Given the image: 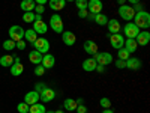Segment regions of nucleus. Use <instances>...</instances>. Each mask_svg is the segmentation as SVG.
Wrapping results in <instances>:
<instances>
[{
	"label": "nucleus",
	"mask_w": 150,
	"mask_h": 113,
	"mask_svg": "<svg viewBox=\"0 0 150 113\" xmlns=\"http://www.w3.org/2000/svg\"><path fill=\"white\" fill-rule=\"evenodd\" d=\"M126 68L131 71H138L141 68V60L138 57H129L126 60Z\"/></svg>",
	"instance_id": "obj_15"
},
{
	"label": "nucleus",
	"mask_w": 150,
	"mask_h": 113,
	"mask_svg": "<svg viewBox=\"0 0 150 113\" xmlns=\"http://www.w3.org/2000/svg\"><path fill=\"white\" fill-rule=\"evenodd\" d=\"M33 30L36 33H47L48 30V26H47V23L42 20V17L39 14H36L35 17V23H33Z\"/></svg>",
	"instance_id": "obj_7"
},
{
	"label": "nucleus",
	"mask_w": 150,
	"mask_h": 113,
	"mask_svg": "<svg viewBox=\"0 0 150 113\" xmlns=\"http://www.w3.org/2000/svg\"><path fill=\"white\" fill-rule=\"evenodd\" d=\"M134 24L137 27H138L140 30L141 29H149L150 27V14L146 11H141V12H137L135 17H134Z\"/></svg>",
	"instance_id": "obj_1"
},
{
	"label": "nucleus",
	"mask_w": 150,
	"mask_h": 113,
	"mask_svg": "<svg viewBox=\"0 0 150 113\" xmlns=\"http://www.w3.org/2000/svg\"><path fill=\"white\" fill-rule=\"evenodd\" d=\"M117 3L122 6V5H126V0H117Z\"/></svg>",
	"instance_id": "obj_47"
},
{
	"label": "nucleus",
	"mask_w": 150,
	"mask_h": 113,
	"mask_svg": "<svg viewBox=\"0 0 150 113\" xmlns=\"http://www.w3.org/2000/svg\"><path fill=\"white\" fill-rule=\"evenodd\" d=\"M65 2H75V0H65Z\"/></svg>",
	"instance_id": "obj_51"
},
{
	"label": "nucleus",
	"mask_w": 150,
	"mask_h": 113,
	"mask_svg": "<svg viewBox=\"0 0 150 113\" xmlns=\"http://www.w3.org/2000/svg\"><path fill=\"white\" fill-rule=\"evenodd\" d=\"M75 112H77V113H87V107L83 106V104H78L77 109H75Z\"/></svg>",
	"instance_id": "obj_39"
},
{
	"label": "nucleus",
	"mask_w": 150,
	"mask_h": 113,
	"mask_svg": "<svg viewBox=\"0 0 150 113\" xmlns=\"http://www.w3.org/2000/svg\"><path fill=\"white\" fill-rule=\"evenodd\" d=\"M123 32H125V35H126V38L128 39H135L137 38V35H138L141 30L135 26L134 23H131V21H128L126 24H125V27H123Z\"/></svg>",
	"instance_id": "obj_5"
},
{
	"label": "nucleus",
	"mask_w": 150,
	"mask_h": 113,
	"mask_svg": "<svg viewBox=\"0 0 150 113\" xmlns=\"http://www.w3.org/2000/svg\"><path fill=\"white\" fill-rule=\"evenodd\" d=\"M38 101H39V92H36V91H30V92H27L26 95H24V103H27L29 106L36 104Z\"/></svg>",
	"instance_id": "obj_13"
},
{
	"label": "nucleus",
	"mask_w": 150,
	"mask_h": 113,
	"mask_svg": "<svg viewBox=\"0 0 150 113\" xmlns=\"http://www.w3.org/2000/svg\"><path fill=\"white\" fill-rule=\"evenodd\" d=\"M3 48H5V50H9V51H11V50H14V48H15V41L6 39V41L3 42Z\"/></svg>",
	"instance_id": "obj_33"
},
{
	"label": "nucleus",
	"mask_w": 150,
	"mask_h": 113,
	"mask_svg": "<svg viewBox=\"0 0 150 113\" xmlns=\"http://www.w3.org/2000/svg\"><path fill=\"white\" fill-rule=\"evenodd\" d=\"M129 54H131V53H128V50L123 48V47L117 50V57L122 59V60H128V59H129Z\"/></svg>",
	"instance_id": "obj_30"
},
{
	"label": "nucleus",
	"mask_w": 150,
	"mask_h": 113,
	"mask_svg": "<svg viewBox=\"0 0 150 113\" xmlns=\"http://www.w3.org/2000/svg\"><path fill=\"white\" fill-rule=\"evenodd\" d=\"M107 27H108L110 35H112V33H119V32H120V29H122L120 23H119L117 20H108V23H107Z\"/></svg>",
	"instance_id": "obj_19"
},
{
	"label": "nucleus",
	"mask_w": 150,
	"mask_h": 113,
	"mask_svg": "<svg viewBox=\"0 0 150 113\" xmlns=\"http://www.w3.org/2000/svg\"><path fill=\"white\" fill-rule=\"evenodd\" d=\"M110 44H111L112 48L119 50V48H122L123 44H125V38H123L120 33H112V35H110Z\"/></svg>",
	"instance_id": "obj_11"
},
{
	"label": "nucleus",
	"mask_w": 150,
	"mask_h": 113,
	"mask_svg": "<svg viewBox=\"0 0 150 113\" xmlns=\"http://www.w3.org/2000/svg\"><path fill=\"white\" fill-rule=\"evenodd\" d=\"M126 2H129L131 5H137V3H140V0H126Z\"/></svg>",
	"instance_id": "obj_46"
},
{
	"label": "nucleus",
	"mask_w": 150,
	"mask_h": 113,
	"mask_svg": "<svg viewBox=\"0 0 150 113\" xmlns=\"http://www.w3.org/2000/svg\"><path fill=\"white\" fill-rule=\"evenodd\" d=\"M35 6H36L35 0H23V2H21V9L24 12H33Z\"/></svg>",
	"instance_id": "obj_24"
},
{
	"label": "nucleus",
	"mask_w": 150,
	"mask_h": 113,
	"mask_svg": "<svg viewBox=\"0 0 150 113\" xmlns=\"http://www.w3.org/2000/svg\"><path fill=\"white\" fill-rule=\"evenodd\" d=\"M50 26H51V29L56 33H62L63 32V20H62V17L59 14H54L50 18Z\"/></svg>",
	"instance_id": "obj_6"
},
{
	"label": "nucleus",
	"mask_w": 150,
	"mask_h": 113,
	"mask_svg": "<svg viewBox=\"0 0 150 113\" xmlns=\"http://www.w3.org/2000/svg\"><path fill=\"white\" fill-rule=\"evenodd\" d=\"M65 109L69 110V112H75V109H77V99H74V98H66L65 99V103H63Z\"/></svg>",
	"instance_id": "obj_25"
},
{
	"label": "nucleus",
	"mask_w": 150,
	"mask_h": 113,
	"mask_svg": "<svg viewBox=\"0 0 150 113\" xmlns=\"http://www.w3.org/2000/svg\"><path fill=\"white\" fill-rule=\"evenodd\" d=\"M87 2H89V0H75L77 9H87Z\"/></svg>",
	"instance_id": "obj_34"
},
{
	"label": "nucleus",
	"mask_w": 150,
	"mask_h": 113,
	"mask_svg": "<svg viewBox=\"0 0 150 113\" xmlns=\"http://www.w3.org/2000/svg\"><path fill=\"white\" fill-rule=\"evenodd\" d=\"M116 67L123 69V68H126V60H122V59H117L116 60Z\"/></svg>",
	"instance_id": "obj_37"
},
{
	"label": "nucleus",
	"mask_w": 150,
	"mask_h": 113,
	"mask_svg": "<svg viewBox=\"0 0 150 113\" xmlns=\"http://www.w3.org/2000/svg\"><path fill=\"white\" fill-rule=\"evenodd\" d=\"M24 38H26V39L29 41V42H35L36 39H38V33L33 30V29H29V30H26V32H24Z\"/></svg>",
	"instance_id": "obj_27"
},
{
	"label": "nucleus",
	"mask_w": 150,
	"mask_h": 113,
	"mask_svg": "<svg viewBox=\"0 0 150 113\" xmlns=\"http://www.w3.org/2000/svg\"><path fill=\"white\" fill-rule=\"evenodd\" d=\"M44 87H47V84H44V83H38V84H36V89H35V91H36V92H41V91L44 89Z\"/></svg>",
	"instance_id": "obj_43"
},
{
	"label": "nucleus",
	"mask_w": 150,
	"mask_h": 113,
	"mask_svg": "<svg viewBox=\"0 0 150 113\" xmlns=\"http://www.w3.org/2000/svg\"><path fill=\"white\" fill-rule=\"evenodd\" d=\"M48 5H50V8H51L53 11L59 12V11H62L65 8L66 2H65V0H48Z\"/></svg>",
	"instance_id": "obj_21"
},
{
	"label": "nucleus",
	"mask_w": 150,
	"mask_h": 113,
	"mask_svg": "<svg viewBox=\"0 0 150 113\" xmlns=\"http://www.w3.org/2000/svg\"><path fill=\"white\" fill-rule=\"evenodd\" d=\"M15 47H17L18 50H24L27 45H26V42H24V41L21 39V41H17V42H15Z\"/></svg>",
	"instance_id": "obj_41"
},
{
	"label": "nucleus",
	"mask_w": 150,
	"mask_h": 113,
	"mask_svg": "<svg viewBox=\"0 0 150 113\" xmlns=\"http://www.w3.org/2000/svg\"><path fill=\"white\" fill-rule=\"evenodd\" d=\"M95 71H98V72H104L105 71V67L104 65H96V69Z\"/></svg>",
	"instance_id": "obj_44"
},
{
	"label": "nucleus",
	"mask_w": 150,
	"mask_h": 113,
	"mask_svg": "<svg viewBox=\"0 0 150 113\" xmlns=\"http://www.w3.org/2000/svg\"><path fill=\"white\" fill-rule=\"evenodd\" d=\"M102 113H114V112H112L111 109H104V112Z\"/></svg>",
	"instance_id": "obj_49"
},
{
	"label": "nucleus",
	"mask_w": 150,
	"mask_h": 113,
	"mask_svg": "<svg viewBox=\"0 0 150 113\" xmlns=\"http://www.w3.org/2000/svg\"><path fill=\"white\" fill-rule=\"evenodd\" d=\"M24 32H26V30H24L21 26H17V24H15V26H11L9 27V39L15 41V42L21 41L24 38Z\"/></svg>",
	"instance_id": "obj_4"
},
{
	"label": "nucleus",
	"mask_w": 150,
	"mask_h": 113,
	"mask_svg": "<svg viewBox=\"0 0 150 113\" xmlns=\"http://www.w3.org/2000/svg\"><path fill=\"white\" fill-rule=\"evenodd\" d=\"M42 53H39V51H36V50H32V51L29 53V60L32 62V64H35V65H39L41 62H42Z\"/></svg>",
	"instance_id": "obj_20"
},
{
	"label": "nucleus",
	"mask_w": 150,
	"mask_h": 113,
	"mask_svg": "<svg viewBox=\"0 0 150 113\" xmlns=\"http://www.w3.org/2000/svg\"><path fill=\"white\" fill-rule=\"evenodd\" d=\"M9 71H11V74L14 75V77H17V75H21L23 74V71H24V67H23V64L18 60V62H14L11 67H9Z\"/></svg>",
	"instance_id": "obj_18"
},
{
	"label": "nucleus",
	"mask_w": 150,
	"mask_h": 113,
	"mask_svg": "<svg viewBox=\"0 0 150 113\" xmlns=\"http://www.w3.org/2000/svg\"><path fill=\"white\" fill-rule=\"evenodd\" d=\"M96 60L93 59V57H90V59H86L84 62H83V69L84 71H87V72H90V71H95L96 69Z\"/></svg>",
	"instance_id": "obj_22"
},
{
	"label": "nucleus",
	"mask_w": 150,
	"mask_h": 113,
	"mask_svg": "<svg viewBox=\"0 0 150 113\" xmlns=\"http://www.w3.org/2000/svg\"><path fill=\"white\" fill-rule=\"evenodd\" d=\"M54 113H66V112H63V110H57V112H54Z\"/></svg>",
	"instance_id": "obj_50"
},
{
	"label": "nucleus",
	"mask_w": 150,
	"mask_h": 113,
	"mask_svg": "<svg viewBox=\"0 0 150 113\" xmlns=\"http://www.w3.org/2000/svg\"><path fill=\"white\" fill-rule=\"evenodd\" d=\"M62 41H63L65 45L68 47H72L75 44V41H77V36H75L74 32L71 30H66V32H62Z\"/></svg>",
	"instance_id": "obj_12"
},
{
	"label": "nucleus",
	"mask_w": 150,
	"mask_h": 113,
	"mask_svg": "<svg viewBox=\"0 0 150 113\" xmlns=\"http://www.w3.org/2000/svg\"><path fill=\"white\" fill-rule=\"evenodd\" d=\"M86 18H87V20H95V15H93V14H89Z\"/></svg>",
	"instance_id": "obj_48"
},
{
	"label": "nucleus",
	"mask_w": 150,
	"mask_h": 113,
	"mask_svg": "<svg viewBox=\"0 0 150 113\" xmlns=\"http://www.w3.org/2000/svg\"><path fill=\"white\" fill-rule=\"evenodd\" d=\"M54 62H56V59H54V56H53V54L45 53V54L42 56V62H41V65H42L45 69H48V68H53V67H54Z\"/></svg>",
	"instance_id": "obj_16"
},
{
	"label": "nucleus",
	"mask_w": 150,
	"mask_h": 113,
	"mask_svg": "<svg viewBox=\"0 0 150 113\" xmlns=\"http://www.w3.org/2000/svg\"><path fill=\"white\" fill-rule=\"evenodd\" d=\"M93 21H96L99 26H107V23H108V17L107 15H104L102 12H99V14H96L95 15V20Z\"/></svg>",
	"instance_id": "obj_29"
},
{
	"label": "nucleus",
	"mask_w": 150,
	"mask_h": 113,
	"mask_svg": "<svg viewBox=\"0 0 150 113\" xmlns=\"http://www.w3.org/2000/svg\"><path fill=\"white\" fill-rule=\"evenodd\" d=\"M12 64H14V56H9V54H5L0 57V65L2 67H11Z\"/></svg>",
	"instance_id": "obj_26"
},
{
	"label": "nucleus",
	"mask_w": 150,
	"mask_h": 113,
	"mask_svg": "<svg viewBox=\"0 0 150 113\" xmlns=\"http://www.w3.org/2000/svg\"><path fill=\"white\" fill-rule=\"evenodd\" d=\"M56 98V92L54 89H51V87H44V89L39 92V99L42 103H50V101H53V99Z\"/></svg>",
	"instance_id": "obj_9"
},
{
	"label": "nucleus",
	"mask_w": 150,
	"mask_h": 113,
	"mask_svg": "<svg viewBox=\"0 0 150 113\" xmlns=\"http://www.w3.org/2000/svg\"><path fill=\"white\" fill-rule=\"evenodd\" d=\"M93 59L96 60V64L98 65H110V64H112V60H114V59H112V54L111 53H107V51H104V53H96L95 56H93Z\"/></svg>",
	"instance_id": "obj_3"
},
{
	"label": "nucleus",
	"mask_w": 150,
	"mask_h": 113,
	"mask_svg": "<svg viewBox=\"0 0 150 113\" xmlns=\"http://www.w3.org/2000/svg\"><path fill=\"white\" fill-rule=\"evenodd\" d=\"M45 113H54V112H45Z\"/></svg>",
	"instance_id": "obj_52"
},
{
	"label": "nucleus",
	"mask_w": 150,
	"mask_h": 113,
	"mask_svg": "<svg viewBox=\"0 0 150 113\" xmlns=\"http://www.w3.org/2000/svg\"><path fill=\"white\" fill-rule=\"evenodd\" d=\"M83 47H84V51L89 53V54H92V56H95V54L98 53V44H96L95 41H86Z\"/></svg>",
	"instance_id": "obj_17"
},
{
	"label": "nucleus",
	"mask_w": 150,
	"mask_h": 113,
	"mask_svg": "<svg viewBox=\"0 0 150 113\" xmlns=\"http://www.w3.org/2000/svg\"><path fill=\"white\" fill-rule=\"evenodd\" d=\"M45 74V68L39 64V65H36V68H35V75H38V77H41V75H44Z\"/></svg>",
	"instance_id": "obj_36"
},
{
	"label": "nucleus",
	"mask_w": 150,
	"mask_h": 113,
	"mask_svg": "<svg viewBox=\"0 0 150 113\" xmlns=\"http://www.w3.org/2000/svg\"><path fill=\"white\" fill-rule=\"evenodd\" d=\"M135 41H137V44H138V45H141V47L147 45V44H149V41H150V33H149L147 30H143V32H140L138 35H137Z\"/></svg>",
	"instance_id": "obj_14"
},
{
	"label": "nucleus",
	"mask_w": 150,
	"mask_h": 113,
	"mask_svg": "<svg viewBox=\"0 0 150 113\" xmlns=\"http://www.w3.org/2000/svg\"><path fill=\"white\" fill-rule=\"evenodd\" d=\"M117 11H119L120 18H123L125 21H132L134 17H135V11H134V8L129 6V5H122V6H119Z\"/></svg>",
	"instance_id": "obj_2"
},
{
	"label": "nucleus",
	"mask_w": 150,
	"mask_h": 113,
	"mask_svg": "<svg viewBox=\"0 0 150 113\" xmlns=\"http://www.w3.org/2000/svg\"><path fill=\"white\" fill-rule=\"evenodd\" d=\"M132 8H134V11H135V14H137V12H141V11H143V5H140V3L134 5Z\"/></svg>",
	"instance_id": "obj_42"
},
{
	"label": "nucleus",
	"mask_w": 150,
	"mask_h": 113,
	"mask_svg": "<svg viewBox=\"0 0 150 113\" xmlns=\"http://www.w3.org/2000/svg\"><path fill=\"white\" fill-rule=\"evenodd\" d=\"M29 112H30V113H45V106L41 104V103L32 104V106L29 107Z\"/></svg>",
	"instance_id": "obj_28"
},
{
	"label": "nucleus",
	"mask_w": 150,
	"mask_h": 113,
	"mask_svg": "<svg viewBox=\"0 0 150 113\" xmlns=\"http://www.w3.org/2000/svg\"><path fill=\"white\" fill-rule=\"evenodd\" d=\"M123 48H126L128 53H135L137 48H138V44H137L135 39H126L123 44Z\"/></svg>",
	"instance_id": "obj_23"
},
{
	"label": "nucleus",
	"mask_w": 150,
	"mask_h": 113,
	"mask_svg": "<svg viewBox=\"0 0 150 113\" xmlns=\"http://www.w3.org/2000/svg\"><path fill=\"white\" fill-rule=\"evenodd\" d=\"M33 47H35L36 51L45 54V53H48V50H50V42L45 39V38H38V39L33 42Z\"/></svg>",
	"instance_id": "obj_8"
},
{
	"label": "nucleus",
	"mask_w": 150,
	"mask_h": 113,
	"mask_svg": "<svg viewBox=\"0 0 150 113\" xmlns=\"http://www.w3.org/2000/svg\"><path fill=\"white\" fill-rule=\"evenodd\" d=\"M87 11H89V14H99V12L102 11V2L101 0H89L87 2Z\"/></svg>",
	"instance_id": "obj_10"
},
{
	"label": "nucleus",
	"mask_w": 150,
	"mask_h": 113,
	"mask_svg": "<svg viewBox=\"0 0 150 113\" xmlns=\"http://www.w3.org/2000/svg\"><path fill=\"white\" fill-rule=\"evenodd\" d=\"M87 15H89V11L87 9H78V17L80 18H86Z\"/></svg>",
	"instance_id": "obj_40"
},
{
	"label": "nucleus",
	"mask_w": 150,
	"mask_h": 113,
	"mask_svg": "<svg viewBox=\"0 0 150 113\" xmlns=\"http://www.w3.org/2000/svg\"><path fill=\"white\" fill-rule=\"evenodd\" d=\"M35 17H36L35 12H24V14H23V21L24 23H33Z\"/></svg>",
	"instance_id": "obj_31"
},
{
	"label": "nucleus",
	"mask_w": 150,
	"mask_h": 113,
	"mask_svg": "<svg viewBox=\"0 0 150 113\" xmlns=\"http://www.w3.org/2000/svg\"><path fill=\"white\" fill-rule=\"evenodd\" d=\"M47 2H48V0H35V3H36V5H45Z\"/></svg>",
	"instance_id": "obj_45"
},
{
	"label": "nucleus",
	"mask_w": 150,
	"mask_h": 113,
	"mask_svg": "<svg viewBox=\"0 0 150 113\" xmlns=\"http://www.w3.org/2000/svg\"><path fill=\"white\" fill-rule=\"evenodd\" d=\"M99 104H101V107L104 109H110L111 107V101H110V98H101V101H99Z\"/></svg>",
	"instance_id": "obj_35"
},
{
	"label": "nucleus",
	"mask_w": 150,
	"mask_h": 113,
	"mask_svg": "<svg viewBox=\"0 0 150 113\" xmlns=\"http://www.w3.org/2000/svg\"><path fill=\"white\" fill-rule=\"evenodd\" d=\"M29 107H30V106H29L27 103L23 101V103H20V104L17 106V110H18L20 113H29Z\"/></svg>",
	"instance_id": "obj_32"
},
{
	"label": "nucleus",
	"mask_w": 150,
	"mask_h": 113,
	"mask_svg": "<svg viewBox=\"0 0 150 113\" xmlns=\"http://www.w3.org/2000/svg\"><path fill=\"white\" fill-rule=\"evenodd\" d=\"M44 11H45V8H44V5H36L35 6V11L33 12H36V14H44Z\"/></svg>",
	"instance_id": "obj_38"
}]
</instances>
